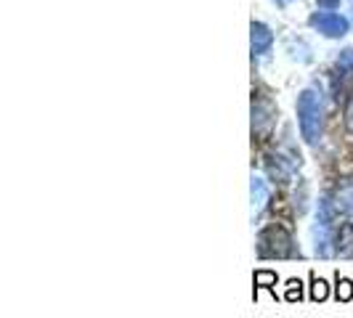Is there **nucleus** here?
<instances>
[{"label": "nucleus", "mask_w": 353, "mask_h": 318, "mask_svg": "<svg viewBox=\"0 0 353 318\" xmlns=\"http://www.w3.org/2000/svg\"><path fill=\"white\" fill-rule=\"evenodd\" d=\"M348 127L353 130V106H351V112H348Z\"/></svg>", "instance_id": "16"}, {"label": "nucleus", "mask_w": 353, "mask_h": 318, "mask_svg": "<svg viewBox=\"0 0 353 318\" xmlns=\"http://www.w3.org/2000/svg\"><path fill=\"white\" fill-rule=\"evenodd\" d=\"M268 199H271V194H268L265 180L263 178L252 176V180H250V218H252V223H255V220L265 212Z\"/></svg>", "instance_id": "6"}, {"label": "nucleus", "mask_w": 353, "mask_h": 318, "mask_svg": "<svg viewBox=\"0 0 353 318\" xmlns=\"http://www.w3.org/2000/svg\"><path fill=\"white\" fill-rule=\"evenodd\" d=\"M311 27L327 37H343L348 32V19L335 14V11H319L311 17Z\"/></svg>", "instance_id": "3"}, {"label": "nucleus", "mask_w": 353, "mask_h": 318, "mask_svg": "<svg viewBox=\"0 0 353 318\" xmlns=\"http://www.w3.org/2000/svg\"><path fill=\"white\" fill-rule=\"evenodd\" d=\"M321 117H324L321 93L314 88L303 90L298 98V123H301L303 138L308 143H316L321 138Z\"/></svg>", "instance_id": "2"}, {"label": "nucleus", "mask_w": 353, "mask_h": 318, "mask_svg": "<svg viewBox=\"0 0 353 318\" xmlns=\"http://www.w3.org/2000/svg\"><path fill=\"white\" fill-rule=\"evenodd\" d=\"M258 257H279V260H287V257H301V247L295 244L292 233L279 226V223H271L265 226L261 233H258Z\"/></svg>", "instance_id": "1"}, {"label": "nucleus", "mask_w": 353, "mask_h": 318, "mask_svg": "<svg viewBox=\"0 0 353 318\" xmlns=\"http://www.w3.org/2000/svg\"><path fill=\"white\" fill-rule=\"evenodd\" d=\"M271 43H274L271 30L265 24H261V21H255L252 24V56H265V53L271 51Z\"/></svg>", "instance_id": "10"}, {"label": "nucleus", "mask_w": 353, "mask_h": 318, "mask_svg": "<svg viewBox=\"0 0 353 318\" xmlns=\"http://www.w3.org/2000/svg\"><path fill=\"white\" fill-rule=\"evenodd\" d=\"M337 70L345 72V74H353V48H345L337 56Z\"/></svg>", "instance_id": "15"}, {"label": "nucleus", "mask_w": 353, "mask_h": 318, "mask_svg": "<svg viewBox=\"0 0 353 318\" xmlns=\"http://www.w3.org/2000/svg\"><path fill=\"white\" fill-rule=\"evenodd\" d=\"M295 165H301V157L284 159L282 154H271V157H265V173H268L271 180H276V183H287L292 178Z\"/></svg>", "instance_id": "5"}, {"label": "nucleus", "mask_w": 353, "mask_h": 318, "mask_svg": "<svg viewBox=\"0 0 353 318\" xmlns=\"http://www.w3.org/2000/svg\"><path fill=\"white\" fill-rule=\"evenodd\" d=\"M284 300L301 302L303 300V284L295 282V279H290V282H287V292H284Z\"/></svg>", "instance_id": "14"}, {"label": "nucleus", "mask_w": 353, "mask_h": 318, "mask_svg": "<svg viewBox=\"0 0 353 318\" xmlns=\"http://www.w3.org/2000/svg\"><path fill=\"white\" fill-rule=\"evenodd\" d=\"M311 242H314V255L316 257H332L335 252L330 244H335V229L332 223H324V220H316L314 229H311Z\"/></svg>", "instance_id": "4"}, {"label": "nucleus", "mask_w": 353, "mask_h": 318, "mask_svg": "<svg viewBox=\"0 0 353 318\" xmlns=\"http://www.w3.org/2000/svg\"><path fill=\"white\" fill-rule=\"evenodd\" d=\"M335 297L340 302H348L353 300V282L351 279H340L337 276V289H335Z\"/></svg>", "instance_id": "12"}, {"label": "nucleus", "mask_w": 353, "mask_h": 318, "mask_svg": "<svg viewBox=\"0 0 353 318\" xmlns=\"http://www.w3.org/2000/svg\"><path fill=\"white\" fill-rule=\"evenodd\" d=\"M276 3H279V6H284V3H287V0H276Z\"/></svg>", "instance_id": "17"}, {"label": "nucleus", "mask_w": 353, "mask_h": 318, "mask_svg": "<svg viewBox=\"0 0 353 318\" xmlns=\"http://www.w3.org/2000/svg\"><path fill=\"white\" fill-rule=\"evenodd\" d=\"M335 255L353 257V223H340L335 229Z\"/></svg>", "instance_id": "9"}, {"label": "nucleus", "mask_w": 353, "mask_h": 318, "mask_svg": "<svg viewBox=\"0 0 353 318\" xmlns=\"http://www.w3.org/2000/svg\"><path fill=\"white\" fill-rule=\"evenodd\" d=\"M327 295H330L327 282H324V279H316V276H311V300L321 302V300H327Z\"/></svg>", "instance_id": "11"}, {"label": "nucleus", "mask_w": 353, "mask_h": 318, "mask_svg": "<svg viewBox=\"0 0 353 318\" xmlns=\"http://www.w3.org/2000/svg\"><path fill=\"white\" fill-rule=\"evenodd\" d=\"M332 202H335L337 212L353 218V176L340 178V183H337L335 191H332Z\"/></svg>", "instance_id": "8"}, {"label": "nucleus", "mask_w": 353, "mask_h": 318, "mask_svg": "<svg viewBox=\"0 0 353 318\" xmlns=\"http://www.w3.org/2000/svg\"><path fill=\"white\" fill-rule=\"evenodd\" d=\"M274 125V106L265 98H252V133H268Z\"/></svg>", "instance_id": "7"}, {"label": "nucleus", "mask_w": 353, "mask_h": 318, "mask_svg": "<svg viewBox=\"0 0 353 318\" xmlns=\"http://www.w3.org/2000/svg\"><path fill=\"white\" fill-rule=\"evenodd\" d=\"M252 282H255V289H258V286L271 289V286L276 284V273H271V271H258V273L252 276Z\"/></svg>", "instance_id": "13"}]
</instances>
